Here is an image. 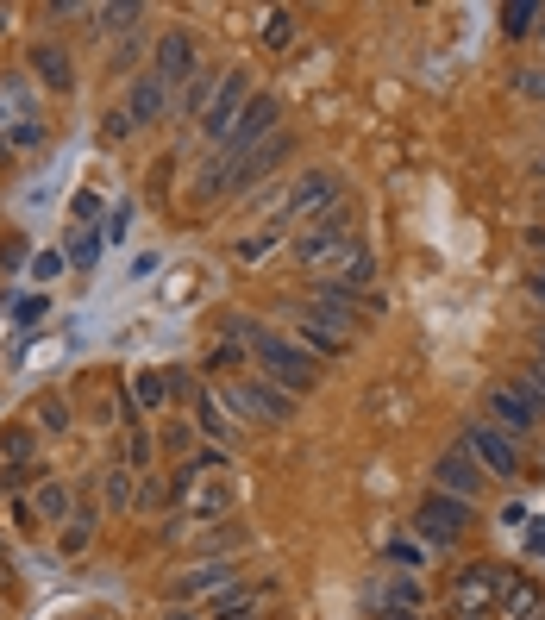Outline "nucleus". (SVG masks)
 I'll use <instances>...</instances> for the list:
<instances>
[{
    "instance_id": "nucleus-1",
    "label": "nucleus",
    "mask_w": 545,
    "mask_h": 620,
    "mask_svg": "<svg viewBox=\"0 0 545 620\" xmlns=\"http://www.w3.org/2000/svg\"><path fill=\"white\" fill-rule=\"evenodd\" d=\"M358 251H364V245H358V232H351V207H345V201H333L314 226L295 238V257H301L307 270H339V264H351Z\"/></svg>"
},
{
    "instance_id": "nucleus-2",
    "label": "nucleus",
    "mask_w": 545,
    "mask_h": 620,
    "mask_svg": "<svg viewBox=\"0 0 545 620\" xmlns=\"http://www.w3.org/2000/svg\"><path fill=\"white\" fill-rule=\"evenodd\" d=\"M251 357H257V370H264L276 389H289V395H307L320 383L314 357H307L301 345H289V339H276V332H264V326H257V339H251Z\"/></svg>"
},
{
    "instance_id": "nucleus-3",
    "label": "nucleus",
    "mask_w": 545,
    "mask_h": 620,
    "mask_svg": "<svg viewBox=\"0 0 545 620\" xmlns=\"http://www.w3.org/2000/svg\"><path fill=\"white\" fill-rule=\"evenodd\" d=\"M0 132H7V145H13V151H32L38 138H44L32 76H0Z\"/></svg>"
},
{
    "instance_id": "nucleus-4",
    "label": "nucleus",
    "mask_w": 545,
    "mask_h": 620,
    "mask_svg": "<svg viewBox=\"0 0 545 620\" xmlns=\"http://www.w3.org/2000/svg\"><path fill=\"white\" fill-rule=\"evenodd\" d=\"M276 119H282V101H276V94H251V107L239 113L232 138L220 145V157L232 163V176H239V163H245L257 145H270V138H276Z\"/></svg>"
},
{
    "instance_id": "nucleus-5",
    "label": "nucleus",
    "mask_w": 545,
    "mask_h": 620,
    "mask_svg": "<svg viewBox=\"0 0 545 620\" xmlns=\"http://www.w3.org/2000/svg\"><path fill=\"white\" fill-rule=\"evenodd\" d=\"M245 107H251V76H245V69H226V76H220V88H213V101H207V113H201V138H213V145H226Z\"/></svg>"
},
{
    "instance_id": "nucleus-6",
    "label": "nucleus",
    "mask_w": 545,
    "mask_h": 620,
    "mask_svg": "<svg viewBox=\"0 0 545 620\" xmlns=\"http://www.w3.org/2000/svg\"><path fill=\"white\" fill-rule=\"evenodd\" d=\"M220 401H232V408H239L245 420H270V426H282V420L295 414V401L282 395V389L270 383V376H232Z\"/></svg>"
},
{
    "instance_id": "nucleus-7",
    "label": "nucleus",
    "mask_w": 545,
    "mask_h": 620,
    "mask_svg": "<svg viewBox=\"0 0 545 620\" xmlns=\"http://www.w3.org/2000/svg\"><path fill=\"white\" fill-rule=\"evenodd\" d=\"M333 201H339V176H333V170H307V176L289 188V195H282L276 213H282V220H295V226H314Z\"/></svg>"
},
{
    "instance_id": "nucleus-8",
    "label": "nucleus",
    "mask_w": 545,
    "mask_h": 620,
    "mask_svg": "<svg viewBox=\"0 0 545 620\" xmlns=\"http://www.w3.org/2000/svg\"><path fill=\"white\" fill-rule=\"evenodd\" d=\"M414 527H420V539L426 545H458L464 539V527H470V502H458V495H426L420 502V514H414Z\"/></svg>"
},
{
    "instance_id": "nucleus-9",
    "label": "nucleus",
    "mask_w": 545,
    "mask_h": 620,
    "mask_svg": "<svg viewBox=\"0 0 545 620\" xmlns=\"http://www.w3.org/2000/svg\"><path fill=\"white\" fill-rule=\"evenodd\" d=\"M182 502H188V514L195 520H220V514H232V502H239V483H232L226 470H207V476H182Z\"/></svg>"
},
{
    "instance_id": "nucleus-10",
    "label": "nucleus",
    "mask_w": 545,
    "mask_h": 620,
    "mask_svg": "<svg viewBox=\"0 0 545 620\" xmlns=\"http://www.w3.org/2000/svg\"><path fill=\"white\" fill-rule=\"evenodd\" d=\"M151 76H157L163 88H176V82H195V76H201V51H195V38H188L182 26H170V32L157 38Z\"/></svg>"
},
{
    "instance_id": "nucleus-11",
    "label": "nucleus",
    "mask_w": 545,
    "mask_h": 620,
    "mask_svg": "<svg viewBox=\"0 0 545 620\" xmlns=\"http://www.w3.org/2000/svg\"><path fill=\"white\" fill-rule=\"evenodd\" d=\"M464 451L489 476H520V439H508L502 426H464Z\"/></svg>"
},
{
    "instance_id": "nucleus-12",
    "label": "nucleus",
    "mask_w": 545,
    "mask_h": 620,
    "mask_svg": "<svg viewBox=\"0 0 545 620\" xmlns=\"http://www.w3.org/2000/svg\"><path fill=\"white\" fill-rule=\"evenodd\" d=\"M502 589H508V570L502 564H470L458 577V614H495L502 608Z\"/></svg>"
},
{
    "instance_id": "nucleus-13",
    "label": "nucleus",
    "mask_w": 545,
    "mask_h": 620,
    "mask_svg": "<svg viewBox=\"0 0 545 620\" xmlns=\"http://www.w3.org/2000/svg\"><path fill=\"white\" fill-rule=\"evenodd\" d=\"M483 408H489V420L502 426L508 439H527L533 426H539V408L527 395H520V383H489V395H483Z\"/></svg>"
},
{
    "instance_id": "nucleus-14",
    "label": "nucleus",
    "mask_w": 545,
    "mask_h": 620,
    "mask_svg": "<svg viewBox=\"0 0 545 620\" xmlns=\"http://www.w3.org/2000/svg\"><path fill=\"white\" fill-rule=\"evenodd\" d=\"M370 314H376V295H339V289H326V282H320L314 320H326L333 332H351V326H364Z\"/></svg>"
},
{
    "instance_id": "nucleus-15",
    "label": "nucleus",
    "mask_w": 545,
    "mask_h": 620,
    "mask_svg": "<svg viewBox=\"0 0 545 620\" xmlns=\"http://www.w3.org/2000/svg\"><path fill=\"white\" fill-rule=\"evenodd\" d=\"M433 476H439V495H458V502H470V495L483 489V464L470 458L464 445H458V451H445V458L433 464Z\"/></svg>"
},
{
    "instance_id": "nucleus-16",
    "label": "nucleus",
    "mask_w": 545,
    "mask_h": 620,
    "mask_svg": "<svg viewBox=\"0 0 545 620\" xmlns=\"http://www.w3.org/2000/svg\"><path fill=\"white\" fill-rule=\"evenodd\" d=\"M32 514L44 520V527H69V514H76V489H69L63 476H44V483L32 489Z\"/></svg>"
},
{
    "instance_id": "nucleus-17",
    "label": "nucleus",
    "mask_w": 545,
    "mask_h": 620,
    "mask_svg": "<svg viewBox=\"0 0 545 620\" xmlns=\"http://www.w3.org/2000/svg\"><path fill=\"white\" fill-rule=\"evenodd\" d=\"M32 69L44 76V88H57V94L76 88V63H69V51H63L57 38H38V44H32Z\"/></svg>"
},
{
    "instance_id": "nucleus-18",
    "label": "nucleus",
    "mask_w": 545,
    "mask_h": 620,
    "mask_svg": "<svg viewBox=\"0 0 545 620\" xmlns=\"http://www.w3.org/2000/svg\"><path fill=\"white\" fill-rule=\"evenodd\" d=\"M163 107H170V88H163L157 76H138L126 88V119H132V126H157Z\"/></svg>"
},
{
    "instance_id": "nucleus-19",
    "label": "nucleus",
    "mask_w": 545,
    "mask_h": 620,
    "mask_svg": "<svg viewBox=\"0 0 545 620\" xmlns=\"http://www.w3.org/2000/svg\"><path fill=\"white\" fill-rule=\"evenodd\" d=\"M502 614L508 620H545V602H539V583L508 570V589H502Z\"/></svg>"
},
{
    "instance_id": "nucleus-20",
    "label": "nucleus",
    "mask_w": 545,
    "mask_h": 620,
    "mask_svg": "<svg viewBox=\"0 0 545 620\" xmlns=\"http://www.w3.org/2000/svg\"><path fill=\"white\" fill-rule=\"evenodd\" d=\"M226 583H232V564H201V570H182L170 595H176V602H195V595H213Z\"/></svg>"
},
{
    "instance_id": "nucleus-21",
    "label": "nucleus",
    "mask_w": 545,
    "mask_h": 620,
    "mask_svg": "<svg viewBox=\"0 0 545 620\" xmlns=\"http://www.w3.org/2000/svg\"><path fill=\"white\" fill-rule=\"evenodd\" d=\"M282 157H289V138H282V132H276V138H270V145H257V151H251V157L239 163V176H232V188H251V182H264V176L276 170V163H282Z\"/></svg>"
},
{
    "instance_id": "nucleus-22",
    "label": "nucleus",
    "mask_w": 545,
    "mask_h": 620,
    "mask_svg": "<svg viewBox=\"0 0 545 620\" xmlns=\"http://www.w3.org/2000/svg\"><path fill=\"white\" fill-rule=\"evenodd\" d=\"M32 451H38V433H32L26 420L0 426V464H32Z\"/></svg>"
},
{
    "instance_id": "nucleus-23",
    "label": "nucleus",
    "mask_w": 545,
    "mask_h": 620,
    "mask_svg": "<svg viewBox=\"0 0 545 620\" xmlns=\"http://www.w3.org/2000/svg\"><path fill=\"white\" fill-rule=\"evenodd\" d=\"M101 495H107V508H138V483H132V464H113L101 476Z\"/></svg>"
},
{
    "instance_id": "nucleus-24",
    "label": "nucleus",
    "mask_w": 545,
    "mask_h": 620,
    "mask_svg": "<svg viewBox=\"0 0 545 620\" xmlns=\"http://www.w3.org/2000/svg\"><path fill=\"white\" fill-rule=\"evenodd\" d=\"M94 527H101V514H94V508H76V514H69V527H63V552L69 558H76V552H88V539H94Z\"/></svg>"
},
{
    "instance_id": "nucleus-25",
    "label": "nucleus",
    "mask_w": 545,
    "mask_h": 620,
    "mask_svg": "<svg viewBox=\"0 0 545 620\" xmlns=\"http://www.w3.org/2000/svg\"><path fill=\"white\" fill-rule=\"evenodd\" d=\"M201 433H207L213 445H226L232 433H239V426H232V420H226V408H220V395H213V389L201 395Z\"/></svg>"
},
{
    "instance_id": "nucleus-26",
    "label": "nucleus",
    "mask_w": 545,
    "mask_h": 620,
    "mask_svg": "<svg viewBox=\"0 0 545 620\" xmlns=\"http://www.w3.org/2000/svg\"><path fill=\"white\" fill-rule=\"evenodd\" d=\"M301 339L314 345V351H326V357H339V351H345V332H333V326H326V320H314V314L301 320Z\"/></svg>"
},
{
    "instance_id": "nucleus-27",
    "label": "nucleus",
    "mask_w": 545,
    "mask_h": 620,
    "mask_svg": "<svg viewBox=\"0 0 545 620\" xmlns=\"http://www.w3.org/2000/svg\"><path fill=\"white\" fill-rule=\"evenodd\" d=\"M132 395L145 401V408H157V401L170 395V370H145V376H132Z\"/></svg>"
},
{
    "instance_id": "nucleus-28",
    "label": "nucleus",
    "mask_w": 545,
    "mask_h": 620,
    "mask_svg": "<svg viewBox=\"0 0 545 620\" xmlns=\"http://www.w3.org/2000/svg\"><path fill=\"white\" fill-rule=\"evenodd\" d=\"M38 426H44V433H69V401L63 395H44L38 401Z\"/></svg>"
},
{
    "instance_id": "nucleus-29",
    "label": "nucleus",
    "mask_w": 545,
    "mask_h": 620,
    "mask_svg": "<svg viewBox=\"0 0 545 620\" xmlns=\"http://www.w3.org/2000/svg\"><path fill=\"white\" fill-rule=\"evenodd\" d=\"M132 19H145V13H138V7H101V13H94V26H101V32H126Z\"/></svg>"
},
{
    "instance_id": "nucleus-30",
    "label": "nucleus",
    "mask_w": 545,
    "mask_h": 620,
    "mask_svg": "<svg viewBox=\"0 0 545 620\" xmlns=\"http://www.w3.org/2000/svg\"><path fill=\"white\" fill-rule=\"evenodd\" d=\"M289 38H295V19H289V13H270V19H264V44H270V51H282Z\"/></svg>"
},
{
    "instance_id": "nucleus-31",
    "label": "nucleus",
    "mask_w": 545,
    "mask_h": 620,
    "mask_svg": "<svg viewBox=\"0 0 545 620\" xmlns=\"http://www.w3.org/2000/svg\"><path fill=\"white\" fill-rule=\"evenodd\" d=\"M94 257H101V238H94V232H76V238H69V264H94Z\"/></svg>"
},
{
    "instance_id": "nucleus-32",
    "label": "nucleus",
    "mask_w": 545,
    "mask_h": 620,
    "mask_svg": "<svg viewBox=\"0 0 545 620\" xmlns=\"http://www.w3.org/2000/svg\"><path fill=\"white\" fill-rule=\"evenodd\" d=\"M502 19H508V32H514V38H527V32H533V19H545V13H539V7H527V0H520V7H508Z\"/></svg>"
},
{
    "instance_id": "nucleus-33",
    "label": "nucleus",
    "mask_w": 545,
    "mask_h": 620,
    "mask_svg": "<svg viewBox=\"0 0 545 620\" xmlns=\"http://www.w3.org/2000/svg\"><path fill=\"white\" fill-rule=\"evenodd\" d=\"M514 88L527 94V101H545V69H520V76H514Z\"/></svg>"
},
{
    "instance_id": "nucleus-34",
    "label": "nucleus",
    "mask_w": 545,
    "mask_h": 620,
    "mask_svg": "<svg viewBox=\"0 0 545 620\" xmlns=\"http://www.w3.org/2000/svg\"><path fill=\"white\" fill-rule=\"evenodd\" d=\"M170 483H138V508H163V502H170Z\"/></svg>"
},
{
    "instance_id": "nucleus-35",
    "label": "nucleus",
    "mask_w": 545,
    "mask_h": 620,
    "mask_svg": "<svg viewBox=\"0 0 545 620\" xmlns=\"http://www.w3.org/2000/svg\"><path fill=\"white\" fill-rule=\"evenodd\" d=\"M26 464H0V495H13V489H26Z\"/></svg>"
},
{
    "instance_id": "nucleus-36",
    "label": "nucleus",
    "mask_w": 545,
    "mask_h": 620,
    "mask_svg": "<svg viewBox=\"0 0 545 620\" xmlns=\"http://www.w3.org/2000/svg\"><path fill=\"white\" fill-rule=\"evenodd\" d=\"M57 270H63V257H57V251H44V257H32V276H38V282H51Z\"/></svg>"
},
{
    "instance_id": "nucleus-37",
    "label": "nucleus",
    "mask_w": 545,
    "mask_h": 620,
    "mask_svg": "<svg viewBox=\"0 0 545 620\" xmlns=\"http://www.w3.org/2000/svg\"><path fill=\"white\" fill-rule=\"evenodd\" d=\"M126 458H132V470H138V464H151V439H145V433H132V439H126Z\"/></svg>"
},
{
    "instance_id": "nucleus-38",
    "label": "nucleus",
    "mask_w": 545,
    "mask_h": 620,
    "mask_svg": "<svg viewBox=\"0 0 545 620\" xmlns=\"http://www.w3.org/2000/svg\"><path fill=\"white\" fill-rule=\"evenodd\" d=\"M126 132H132V119H126V107H113V113H107V138H126Z\"/></svg>"
},
{
    "instance_id": "nucleus-39",
    "label": "nucleus",
    "mask_w": 545,
    "mask_h": 620,
    "mask_svg": "<svg viewBox=\"0 0 545 620\" xmlns=\"http://www.w3.org/2000/svg\"><path fill=\"white\" fill-rule=\"evenodd\" d=\"M163 620H201V608H188V602H176V608L163 614Z\"/></svg>"
},
{
    "instance_id": "nucleus-40",
    "label": "nucleus",
    "mask_w": 545,
    "mask_h": 620,
    "mask_svg": "<svg viewBox=\"0 0 545 620\" xmlns=\"http://www.w3.org/2000/svg\"><path fill=\"white\" fill-rule=\"evenodd\" d=\"M370 620H414V614H370Z\"/></svg>"
},
{
    "instance_id": "nucleus-41",
    "label": "nucleus",
    "mask_w": 545,
    "mask_h": 620,
    "mask_svg": "<svg viewBox=\"0 0 545 620\" xmlns=\"http://www.w3.org/2000/svg\"><path fill=\"white\" fill-rule=\"evenodd\" d=\"M533 170H539V182H545V157H539V163H533Z\"/></svg>"
},
{
    "instance_id": "nucleus-42",
    "label": "nucleus",
    "mask_w": 545,
    "mask_h": 620,
    "mask_svg": "<svg viewBox=\"0 0 545 620\" xmlns=\"http://www.w3.org/2000/svg\"><path fill=\"white\" fill-rule=\"evenodd\" d=\"M0 32H7V13H0Z\"/></svg>"
},
{
    "instance_id": "nucleus-43",
    "label": "nucleus",
    "mask_w": 545,
    "mask_h": 620,
    "mask_svg": "<svg viewBox=\"0 0 545 620\" xmlns=\"http://www.w3.org/2000/svg\"><path fill=\"white\" fill-rule=\"evenodd\" d=\"M539 364H545V345H539Z\"/></svg>"
},
{
    "instance_id": "nucleus-44",
    "label": "nucleus",
    "mask_w": 545,
    "mask_h": 620,
    "mask_svg": "<svg viewBox=\"0 0 545 620\" xmlns=\"http://www.w3.org/2000/svg\"><path fill=\"white\" fill-rule=\"evenodd\" d=\"M458 620H477V614H458Z\"/></svg>"
}]
</instances>
